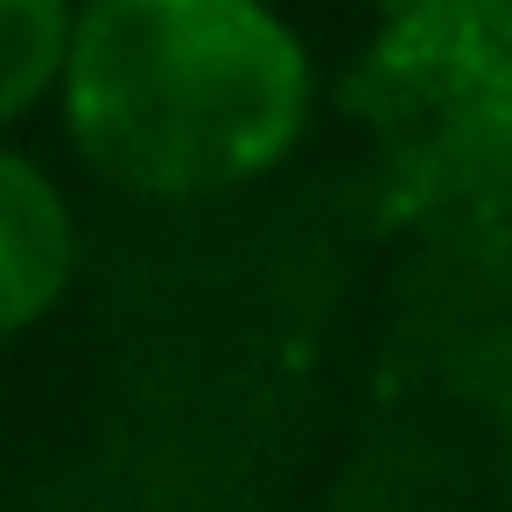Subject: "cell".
Returning <instances> with one entry per match:
<instances>
[{"label": "cell", "instance_id": "6da1fadb", "mask_svg": "<svg viewBox=\"0 0 512 512\" xmlns=\"http://www.w3.org/2000/svg\"><path fill=\"white\" fill-rule=\"evenodd\" d=\"M57 99L106 183L225 197L288 162L316 64L267 0H85Z\"/></svg>", "mask_w": 512, "mask_h": 512}, {"label": "cell", "instance_id": "3957f363", "mask_svg": "<svg viewBox=\"0 0 512 512\" xmlns=\"http://www.w3.org/2000/svg\"><path fill=\"white\" fill-rule=\"evenodd\" d=\"M78 267V225L57 176L15 148H0V337L36 330Z\"/></svg>", "mask_w": 512, "mask_h": 512}, {"label": "cell", "instance_id": "7a4b0ae2", "mask_svg": "<svg viewBox=\"0 0 512 512\" xmlns=\"http://www.w3.org/2000/svg\"><path fill=\"white\" fill-rule=\"evenodd\" d=\"M358 106L386 134L477 148L512 204V0H386Z\"/></svg>", "mask_w": 512, "mask_h": 512}, {"label": "cell", "instance_id": "277c9868", "mask_svg": "<svg viewBox=\"0 0 512 512\" xmlns=\"http://www.w3.org/2000/svg\"><path fill=\"white\" fill-rule=\"evenodd\" d=\"M78 0H0V127L29 120L50 92H64Z\"/></svg>", "mask_w": 512, "mask_h": 512}]
</instances>
